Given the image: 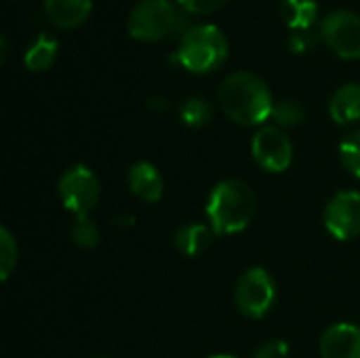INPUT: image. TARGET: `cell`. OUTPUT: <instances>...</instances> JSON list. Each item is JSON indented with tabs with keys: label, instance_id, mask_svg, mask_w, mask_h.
<instances>
[{
	"label": "cell",
	"instance_id": "cell-18",
	"mask_svg": "<svg viewBox=\"0 0 360 358\" xmlns=\"http://www.w3.org/2000/svg\"><path fill=\"white\" fill-rule=\"evenodd\" d=\"M272 118H274L276 127L291 129V127H297V124L304 122L306 110H304V106L297 99H281V101L274 103Z\"/></svg>",
	"mask_w": 360,
	"mask_h": 358
},
{
	"label": "cell",
	"instance_id": "cell-20",
	"mask_svg": "<svg viewBox=\"0 0 360 358\" xmlns=\"http://www.w3.org/2000/svg\"><path fill=\"white\" fill-rule=\"evenodd\" d=\"M19 260V249L17 241L8 232V228H0V279L6 281L11 272L15 270Z\"/></svg>",
	"mask_w": 360,
	"mask_h": 358
},
{
	"label": "cell",
	"instance_id": "cell-27",
	"mask_svg": "<svg viewBox=\"0 0 360 358\" xmlns=\"http://www.w3.org/2000/svg\"><path fill=\"white\" fill-rule=\"evenodd\" d=\"M209 358H236V357H232V354H215V357H209Z\"/></svg>",
	"mask_w": 360,
	"mask_h": 358
},
{
	"label": "cell",
	"instance_id": "cell-7",
	"mask_svg": "<svg viewBox=\"0 0 360 358\" xmlns=\"http://www.w3.org/2000/svg\"><path fill=\"white\" fill-rule=\"evenodd\" d=\"M321 36L338 57L360 59V15L354 11H331L321 21Z\"/></svg>",
	"mask_w": 360,
	"mask_h": 358
},
{
	"label": "cell",
	"instance_id": "cell-14",
	"mask_svg": "<svg viewBox=\"0 0 360 358\" xmlns=\"http://www.w3.org/2000/svg\"><path fill=\"white\" fill-rule=\"evenodd\" d=\"M215 238V232L211 226L207 224H184L177 232H175V249L186 255V257H196L200 253H205L211 243Z\"/></svg>",
	"mask_w": 360,
	"mask_h": 358
},
{
	"label": "cell",
	"instance_id": "cell-4",
	"mask_svg": "<svg viewBox=\"0 0 360 358\" xmlns=\"http://www.w3.org/2000/svg\"><path fill=\"white\" fill-rule=\"evenodd\" d=\"M129 36L135 40L156 42L175 34H184L186 15L171 0H139L127 17Z\"/></svg>",
	"mask_w": 360,
	"mask_h": 358
},
{
	"label": "cell",
	"instance_id": "cell-25",
	"mask_svg": "<svg viewBox=\"0 0 360 358\" xmlns=\"http://www.w3.org/2000/svg\"><path fill=\"white\" fill-rule=\"evenodd\" d=\"M169 106H171L169 99H165L162 95H152V97H148V110H152V112H156V114L167 112Z\"/></svg>",
	"mask_w": 360,
	"mask_h": 358
},
{
	"label": "cell",
	"instance_id": "cell-23",
	"mask_svg": "<svg viewBox=\"0 0 360 358\" xmlns=\"http://www.w3.org/2000/svg\"><path fill=\"white\" fill-rule=\"evenodd\" d=\"M289 344L283 342V340H272V342H266L262 344L253 358H289Z\"/></svg>",
	"mask_w": 360,
	"mask_h": 358
},
{
	"label": "cell",
	"instance_id": "cell-15",
	"mask_svg": "<svg viewBox=\"0 0 360 358\" xmlns=\"http://www.w3.org/2000/svg\"><path fill=\"white\" fill-rule=\"evenodd\" d=\"M281 17L293 30H310L319 19L316 0H281Z\"/></svg>",
	"mask_w": 360,
	"mask_h": 358
},
{
	"label": "cell",
	"instance_id": "cell-2",
	"mask_svg": "<svg viewBox=\"0 0 360 358\" xmlns=\"http://www.w3.org/2000/svg\"><path fill=\"white\" fill-rule=\"evenodd\" d=\"M257 209V198L253 190L240 179L219 181L207 200L209 226L215 234H236L245 230Z\"/></svg>",
	"mask_w": 360,
	"mask_h": 358
},
{
	"label": "cell",
	"instance_id": "cell-19",
	"mask_svg": "<svg viewBox=\"0 0 360 358\" xmlns=\"http://www.w3.org/2000/svg\"><path fill=\"white\" fill-rule=\"evenodd\" d=\"M70 236H72V243L80 249H95L99 245V226L89 217H76L72 228H70Z\"/></svg>",
	"mask_w": 360,
	"mask_h": 358
},
{
	"label": "cell",
	"instance_id": "cell-10",
	"mask_svg": "<svg viewBox=\"0 0 360 358\" xmlns=\"http://www.w3.org/2000/svg\"><path fill=\"white\" fill-rule=\"evenodd\" d=\"M323 358H360V327L352 323L331 325L321 338Z\"/></svg>",
	"mask_w": 360,
	"mask_h": 358
},
{
	"label": "cell",
	"instance_id": "cell-8",
	"mask_svg": "<svg viewBox=\"0 0 360 358\" xmlns=\"http://www.w3.org/2000/svg\"><path fill=\"white\" fill-rule=\"evenodd\" d=\"M255 162L268 173H283L293 160V146L281 127H262L251 141Z\"/></svg>",
	"mask_w": 360,
	"mask_h": 358
},
{
	"label": "cell",
	"instance_id": "cell-5",
	"mask_svg": "<svg viewBox=\"0 0 360 358\" xmlns=\"http://www.w3.org/2000/svg\"><path fill=\"white\" fill-rule=\"evenodd\" d=\"M57 192L65 211H70L74 217H89L99 203L101 184L89 167L74 165L59 177Z\"/></svg>",
	"mask_w": 360,
	"mask_h": 358
},
{
	"label": "cell",
	"instance_id": "cell-12",
	"mask_svg": "<svg viewBox=\"0 0 360 358\" xmlns=\"http://www.w3.org/2000/svg\"><path fill=\"white\" fill-rule=\"evenodd\" d=\"M93 11V0H44L46 19L59 30H74L86 21Z\"/></svg>",
	"mask_w": 360,
	"mask_h": 358
},
{
	"label": "cell",
	"instance_id": "cell-1",
	"mask_svg": "<svg viewBox=\"0 0 360 358\" xmlns=\"http://www.w3.org/2000/svg\"><path fill=\"white\" fill-rule=\"evenodd\" d=\"M221 112L236 124L255 127L272 118L274 99L266 80L253 72L230 74L217 93Z\"/></svg>",
	"mask_w": 360,
	"mask_h": 358
},
{
	"label": "cell",
	"instance_id": "cell-22",
	"mask_svg": "<svg viewBox=\"0 0 360 358\" xmlns=\"http://www.w3.org/2000/svg\"><path fill=\"white\" fill-rule=\"evenodd\" d=\"M179 6L192 15H213L219 11L228 0H177Z\"/></svg>",
	"mask_w": 360,
	"mask_h": 358
},
{
	"label": "cell",
	"instance_id": "cell-26",
	"mask_svg": "<svg viewBox=\"0 0 360 358\" xmlns=\"http://www.w3.org/2000/svg\"><path fill=\"white\" fill-rule=\"evenodd\" d=\"M112 222H114V226H118V228H131V226H135V215H131V213H120V215H116Z\"/></svg>",
	"mask_w": 360,
	"mask_h": 358
},
{
	"label": "cell",
	"instance_id": "cell-17",
	"mask_svg": "<svg viewBox=\"0 0 360 358\" xmlns=\"http://www.w3.org/2000/svg\"><path fill=\"white\" fill-rule=\"evenodd\" d=\"M179 118L190 129H202L213 118V106L202 97H190L179 106Z\"/></svg>",
	"mask_w": 360,
	"mask_h": 358
},
{
	"label": "cell",
	"instance_id": "cell-11",
	"mask_svg": "<svg viewBox=\"0 0 360 358\" xmlns=\"http://www.w3.org/2000/svg\"><path fill=\"white\" fill-rule=\"evenodd\" d=\"M127 186L133 196H137L139 200L148 205L158 203L165 192V181H162L160 171L152 162H146V160L131 165L127 173Z\"/></svg>",
	"mask_w": 360,
	"mask_h": 358
},
{
	"label": "cell",
	"instance_id": "cell-6",
	"mask_svg": "<svg viewBox=\"0 0 360 358\" xmlns=\"http://www.w3.org/2000/svg\"><path fill=\"white\" fill-rule=\"evenodd\" d=\"M276 300V285L264 268H249L236 283L234 304L247 319H264Z\"/></svg>",
	"mask_w": 360,
	"mask_h": 358
},
{
	"label": "cell",
	"instance_id": "cell-21",
	"mask_svg": "<svg viewBox=\"0 0 360 358\" xmlns=\"http://www.w3.org/2000/svg\"><path fill=\"white\" fill-rule=\"evenodd\" d=\"M340 160L342 165L360 179V131L350 133L340 146Z\"/></svg>",
	"mask_w": 360,
	"mask_h": 358
},
{
	"label": "cell",
	"instance_id": "cell-13",
	"mask_svg": "<svg viewBox=\"0 0 360 358\" xmlns=\"http://www.w3.org/2000/svg\"><path fill=\"white\" fill-rule=\"evenodd\" d=\"M329 114L338 124H352L360 120V84L348 82L340 87L329 99Z\"/></svg>",
	"mask_w": 360,
	"mask_h": 358
},
{
	"label": "cell",
	"instance_id": "cell-3",
	"mask_svg": "<svg viewBox=\"0 0 360 358\" xmlns=\"http://www.w3.org/2000/svg\"><path fill=\"white\" fill-rule=\"evenodd\" d=\"M228 53L230 44L226 34L213 23H198L181 34L175 59L192 74H209L226 63Z\"/></svg>",
	"mask_w": 360,
	"mask_h": 358
},
{
	"label": "cell",
	"instance_id": "cell-9",
	"mask_svg": "<svg viewBox=\"0 0 360 358\" xmlns=\"http://www.w3.org/2000/svg\"><path fill=\"white\" fill-rule=\"evenodd\" d=\"M323 222L327 232L338 241H354L360 236V192H338L325 207Z\"/></svg>",
	"mask_w": 360,
	"mask_h": 358
},
{
	"label": "cell",
	"instance_id": "cell-16",
	"mask_svg": "<svg viewBox=\"0 0 360 358\" xmlns=\"http://www.w3.org/2000/svg\"><path fill=\"white\" fill-rule=\"evenodd\" d=\"M57 57V40L49 34H40L36 36V40L27 46L25 55H23V61H25V68L32 70V72H44L53 65Z\"/></svg>",
	"mask_w": 360,
	"mask_h": 358
},
{
	"label": "cell",
	"instance_id": "cell-24",
	"mask_svg": "<svg viewBox=\"0 0 360 358\" xmlns=\"http://www.w3.org/2000/svg\"><path fill=\"white\" fill-rule=\"evenodd\" d=\"M289 49L293 53H308L310 49H314L316 44V36L310 30H302V32H291L289 36Z\"/></svg>",
	"mask_w": 360,
	"mask_h": 358
},
{
	"label": "cell",
	"instance_id": "cell-28",
	"mask_svg": "<svg viewBox=\"0 0 360 358\" xmlns=\"http://www.w3.org/2000/svg\"><path fill=\"white\" fill-rule=\"evenodd\" d=\"M93 358H110V357H93Z\"/></svg>",
	"mask_w": 360,
	"mask_h": 358
}]
</instances>
